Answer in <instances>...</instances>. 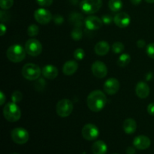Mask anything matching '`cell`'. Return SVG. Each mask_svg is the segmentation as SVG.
<instances>
[{
  "label": "cell",
  "instance_id": "ac0fdd59",
  "mask_svg": "<svg viewBox=\"0 0 154 154\" xmlns=\"http://www.w3.org/2000/svg\"><path fill=\"white\" fill-rule=\"evenodd\" d=\"M78 69V64L74 60H69L64 64L63 67V72L64 75L70 76L75 74Z\"/></svg>",
  "mask_w": 154,
  "mask_h": 154
},
{
  "label": "cell",
  "instance_id": "4fadbf2b",
  "mask_svg": "<svg viewBox=\"0 0 154 154\" xmlns=\"http://www.w3.org/2000/svg\"><path fill=\"white\" fill-rule=\"evenodd\" d=\"M84 25L88 29L92 30H98L101 29V27L103 25L102 20L96 16H89L85 18L84 21Z\"/></svg>",
  "mask_w": 154,
  "mask_h": 154
},
{
  "label": "cell",
  "instance_id": "d4e9b609",
  "mask_svg": "<svg viewBox=\"0 0 154 154\" xmlns=\"http://www.w3.org/2000/svg\"><path fill=\"white\" fill-rule=\"evenodd\" d=\"M71 36L75 41H79L83 37V32L81 27H75L71 32Z\"/></svg>",
  "mask_w": 154,
  "mask_h": 154
},
{
  "label": "cell",
  "instance_id": "44dd1931",
  "mask_svg": "<svg viewBox=\"0 0 154 154\" xmlns=\"http://www.w3.org/2000/svg\"><path fill=\"white\" fill-rule=\"evenodd\" d=\"M110 45L108 42L105 41H101L98 42L94 48L95 53L99 56H105L109 52Z\"/></svg>",
  "mask_w": 154,
  "mask_h": 154
},
{
  "label": "cell",
  "instance_id": "9c48e42d",
  "mask_svg": "<svg viewBox=\"0 0 154 154\" xmlns=\"http://www.w3.org/2000/svg\"><path fill=\"white\" fill-rule=\"evenodd\" d=\"M81 133L83 138L87 141H94L99 137V130L97 126L94 124L88 123L83 127Z\"/></svg>",
  "mask_w": 154,
  "mask_h": 154
},
{
  "label": "cell",
  "instance_id": "52a82bcc",
  "mask_svg": "<svg viewBox=\"0 0 154 154\" xmlns=\"http://www.w3.org/2000/svg\"><path fill=\"white\" fill-rule=\"evenodd\" d=\"M12 141L17 144H24L29 139V134L26 129L21 127L14 129L11 132Z\"/></svg>",
  "mask_w": 154,
  "mask_h": 154
},
{
  "label": "cell",
  "instance_id": "8d00e7d4",
  "mask_svg": "<svg viewBox=\"0 0 154 154\" xmlns=\"http://www.w3.org/2000/svg\"><path fill=\"white\" fill-rule=\"evenodd\" d=\"M135 147H129L126 149V154H135Z\"/></svg>",
  "mask_w": 154,
  "mask_h": 154
},
{
  "label": "cell",
  "instance_id": "9a60e30c",
  "mask_svg": "<svg viewBox=\"0 0 154 154\" xmlns=\"http://www.w3.org/2000/svg\"><path fill=\"white\" fill-rule=\"evenodd\" d=\"M151 144V141L146 135H138L133 140V146L138 150H146L149 148Z\"/></svg>",
  "mask_w": 154,
  "mask_h": 154
},
{
  "label": "cell",
  "instance_id": "8fae6325",
  "mask_svg": "<svg viewBox=\"0 0 154 154\" xmlns=\"http://www.w3.org/2000/svg\"><path fill=\"white\" fill-rule=\"evenodd\" d=\"M93 75L98 78H104L108 75V68L102 61H96L93 63L91 67Z\"/></svg>",
  "mask_w": 154,
  "mask_h": 154
},
{
  "label": "cell",
  "instance_id": "484cf974",
  "mask_svg": "<svg viewBox=\"0 0 154 154\" xmlns=\"http://www.w3.org/2000/svg\"><path fill=\"white\" fill-rule=\"evenodd\" d=\"M111 49H112V51L116 54H120L124 50V45H123V43L121 42H117L115 43H114L112 45V47H111Z\"/></svg>",
  "mask_w": 154,
  "mask_h": 154
},
{
  "label": "cell",
  "instance_id": "1f68e13d",
  "mask_svg": "<svg viewBox=\"0 0 154 154\" xmlns=\"http://www.w3.org/2000/svg\"><path fill=\"white\" fill-rule=\"evenodd\" d=\"M54 0H36L38 5L42 7H48L51 5Z\"/></svg>",
  "mask_w": 154,
  "mask_h": 154
},
{
  "label": "cell",
  "instance_id": "4dcf8cb0",
  "mask_svg": "<svg viewBox=\"0 0 154 154\" xmlns=\"http://www.w3.org/2000/svg\"><path fill=\"white\" fill-rule=\"evenodd\" d=\"M146 52L149 57L154 59V43H150L147 45L146 48Z\"/></svg>",
  "mask_w": 154,
  "mask_h": 154
},
{
  "label": "cell",
  "instance_id": "f546056e",
  "mask_svg": "<svg viewBox=\"0 0 154 154\" xmlns=\"http://www.w3.org/2000/svg\"><path fill=\"white\" fill-rule=\"evenodd\" d=\"M85 57V51L82 48H78L74 52V57L76 60H82Z\"/></svg>",
  "mask_w": 154,
  "mask_h": 154
},
{
  "label": "cell",
  "instance_id": "2e32d148",
  "mask_svg": "<svg viewBox=\"0 0 154 154\" xmlns=\"http://www.w3.org/2000/svg\"><path fill=\"white\" fill-rule=\"evenodd\" d=\"M150 87L144 81H140L137 84L135 87V93L140 99H146L150 95Z\"/></svg>",
  "mask_w": 154,
  "mask_h": 154
},
{
  "label": "cell",
  "instance_id": "836d02e7",
  "mask_svg": "<svg viewBox=\"0 0 154 154\" xmlns=\"http://www.w3.org/2000/svg\"><path fill=\"white\" fill-rule=\"evenodd\" d=\"M102 22H103L104 24H106V25H109V24L111 23L112 22V17H111V15H104L102 17Z\"/></svg>",
  "mask_w": 154,
  "mask_h": 154
},
{
  "label": "cell",
  "instance_id": "7bdbcfd3",
  "mask_svg": "<svg viewBox=\"0 0 154 154\" xmlns=\"http://www.w3.org/2000/svg\"><path fill=\"white\" fill-rule=\"evenodd\" d=\"M113 154H118V153H113Z\"/></svg>",
  "mask_w": 154,
  "mask_h": 154
},
{
  "label": "cell",
  "instance_id": "4316f807",
  "mask_svg": "<svg viewBox=\"0 0 154 154\" xmlns=\"http://www.w3.org/2000/svg\"><path fill=\"white\" fill-rule=\"evenodd\" d=\"M39 32V28L37 25L35 24H32L29 26L28 27V29H27V33L29 36L31 37H34V36H36L38 34Z\"/></svg>",
  "mask_w": 154,
  "mask_h": 154
},
{
  "label": "cell",
  "instance_id": "e575fe53",
  "mask_svg": "<svg viewBox=\"0 0 154 154\" xmlns=\"http://www.w3.org/2000/svg\"><path fill=\"white\" fill-rule=\"evenodd\" d=\"M147 112L150 115L154 116V102L149 104L147 106Z\"/></svg>",
  "mask_w": 154,
  "mask_h": 154
},
{
  "label": "cell",
  "instance_id": "e0dca14e",
  "mask_svg": "<svg viewBox=\"0 0 154 154\" xmlns=\"http://www.w3.org/2000/svg\"><path fill=\"white\" fill-rule=\"evenodd\" d=\"M42 75L45 78L49 80L55 79L58 76L59 71L57 67L52 65H47L44 66L42 70Z\"/></svg>",
  "mask_w": 154,
  "mask_h": 154
},
{
  "label": "cell",
  "instance_id": "5bb4252c",
  "mask_svg": "<svg viewBox=\"0 0 154 154\" xmlns=\"http://www.w3.org/2000/svg\"><path fill=\"white\" fill-rule=\"evenodd\" d=\"M114 22L120 28H126L131 22L130 16L126 12H120L114 16Z\"/></svg>",
  "mask_w": 154,
  "mask_h": 154
},
{
  "label": "cell",
  "instance_id": "ab89813d",
  "mask_svg": "<svg viewBox=\"0 0 154 154\" xmlns=\"http://www.w3.org/2000/svg\"><path fill=\"white\" fill-rule=\"evenodd\" d=\"M132 4H133L134 5H138L141 4V1L142 0H130Z\"/></svg>",
  "mask_w": 154,
  "mask_h": 154
},
{
  "label": "cell",
  "instance_id": "74e56055",
  "mask_svg": "<svg viewBox=\"0 0 154 154\" xmlns=\"http://www.w3.org/2000/svg\"><path fill=\"white\" fill-rule=\"evenodd\" d=\"M0 30H1V36H3L6 32V30H7V28H6L5 26L3 23L0 24Z\"/></svg>",
  "mask_w": 154,
  "mask_h": 154
},
{
  "label": "cell",
  "instance_id": "8992f818",
  "mask_svg": "<svg viewBox=\"0 0 154 154\" xmlns=\"http://www.w3.org/2000/svg\"><path fill=\"white\" fill-rule=\"evenodd\" d=\"M56 111L60 117H69L73 111V103L68 99H62L57 104Z\"/></svg>",
  "mask_w": 154,
  "mask_h": 154
},
{
  "label": "cell",
  "instance_id": "6da1fadb",
  "mask_svg": "<svg viewBox=\"0 0 154 154\" xmlns=\"http://www.w3.org/2000/svg\"><path fill=\"white\" fill-rule=\"evenodd\" d=\"M87 104L89 109L93 112L102 111L107 104V97L101 90H94L87 96Z\"/></svg>",
  "mask_w": 154,
  "mask_h": 154
},
{
  "label": "cell",
  "instance_id": "60d3db41",
  "mask_svg": "<svg viewBox=\"0 0 154 154\" xmlns=\"http://www.w3.org/2000/svg\"><path fill=\"white\" fill-rule=\"evenodd\" d=\"M148 3H154V0H145Z\"/></svg>",
  "mask_w": 154,
  "mask_h": 154
},
{
  "label": "cell",
  "instance_id": "7402d4cb",
  "mask_svg": "<svg viewBox=\"0 0 154 154\" xmlns=\"http://www.w3.org/2000/svg\"><path fill=\"white\" fill-rule=\"evenodd\" d=\"M84 21L85 19L83 17V15L79 13H72L69 16V22L75 27H81L84 23Z\"/></svg>",
  "mask_w": 154,
  "mask_h": 154
},
{
  "label": "cell",
  "instance_id": "f35d334b",
  "mask_svg": "<svg viewBox=\"0 0 154 154\" xmlns=\"http://www.w3.org/2000/svg\"><path fill=\"white\" fill-rule=\"evenodd\" d=\"M137 46H138V48H143L145 47V42H144V40H138V42H137Z\"/></svg>",
  "mask_w": 154,
  "mask_h": 154
},
{
  "label": "cell",
  "instance_id": "cb8c5ba5",
  "mask_svg": "<svg viewBox=\"0 0 154 154\" xmlns=\"http://www.w3.org/2000/svg\"><path fill=\"white\" fill-rule=\"evenodd\" d=\"M131 61V57L128 54H123L119 57L117 64L120 67H126Z\"/></svg>",
  "mask_w": 154,
  "mask_h": 154
},
{
  "label": "cell",
  "instance_id": "d6a6232c",
  "mask_svg": "<svg viewBox=\"0 0 154 154\" xmlns=\"http://www.w3.org/2000/svg\"><path fill=\"white\" fill-rule=\"evenodd\" d=\"M53 19H54V23H55L57 25H62V24L63 23V22H64V18H63V17L61 16V15H55V16L53 17Z\"/></svg>",
  "mask_w": 154,
  "mask_h": 154
},
{
  "label": "cell",
  "instance_id": "f1b7e54d",
  "mask_svg": "<svg viewBox=\"0 0 154 154\" xmlns=\"http://www.w3.org/2000/svg\"><path fill=\"white\" fill-rule=\"evenodd\" d=\"M23 99V94L21 92L16 90L11 95V101L14 103H19Z\"/></svg>",
  "mask_w": 154,
  "mask_h": 154
},
{
  "label": "cell",
  "instance_id": "3957f363",
  "mask_svg": "<svg viewBox=\"0 0 154 154\" xmlns=\"http://www.w3.org/2000/svg\"><path fill=\"white\" fill-rule=\"evenodd\" d=\"M3 115L9 122H17L20 119L21 111L14 102H8L3 108Z\"/></svg>",
  "mask_w": 154,
  "mask_h": 154
},
{
  "label": "cell",
  "instance_id": "d6986e66",
  "mask_svg": "<svg viewBox=\"0 0 154 154\" xmlns=\"http://www.w3.org/2000/svg\"><path fill=\"white\" fill-rule=\"evenodd\" d=\"M123 128L125 133L128 134V135H132V134L135 133L137 129L136 121L132 118L126 119L123 122Z\"/></svg>",
  "mask_w": 154,
  "mask_h": 154
},
{
  "label": "cell",
  "instance_id": "5b68a950",
  "mask_svg": "<svg viewBox=\"0 0 154 154\" xmlns=\"http://www.w3.org/2000/svg\"><path fill=\"white\" fill-rule=\"evenodd\" d=\"M102 5V0H82L80 3L81 11L87 14H93L99 11Z\"/></svg>",
  "mask_w": 154,
  "mask_h": 154
},
{
  "label": "cell",
  "instance_id": "b9f144b4",
  "mask_svg": "<svg viewBox=\"0 0 154 154\" xmlns=\"http://www.w3.org/2000/svg\"><path fill=\"white\" fill-rule=\"evenodd\" d=\"M11 154H19V153H11Z\"/></svg>",
  "mask_w": 154,
  "mask_h": 154
},
{
  "label": "cell",
  "instance_id": "7c38bea8",
  "mask_svg": "<svg viewBox=\"0 0 154 154\" xmlns=\"http://www.w3.org/2000/svg\"><path fill=\"white\" fill-rule=\"evenodd\" d=\"M120 87V82L114 78H108L104 84V91L108 95H114L119 91Z\"/></svg>",
  "mask_w": 154,
  "mask_h": 154
},
{
  "label": "cell",
  "instance_id": "ba28073f",
  "mask_svg": "<svg viewBox=\"0 0 154 154\" xmlns=\"http://www.w3.org/2000/svg\"><path fill=\"white\" fill-rule=\"evenodd\" d=\"M25 50L29 55L37 57L42 52V45L37 39H29L26 42Z\"/></svg>",
  "mask_w": 154,
  "mask_h": 154
},
{
  "label": "cell",
  "instance_id": "277c9868",
  "mask_svg": "<svg viewBox=\"0 0 154 154\" xmlns=\"http://www.w3.org/2000/svg\"><path fill=\"white\" fill-rule=\"evenodd\" d=\"M42 69L34 63H27L22 69V75L29 81H35L41 76Z\"/></svg>",
  "mask_w": 154,
  "mask_h": 154
},
{
  "label": "cell",
  "instance_id": "30bf717a",
  "mask_svg": "<svg viewBox=\"0 0 154 154\" xmlns=\"http://www.w3.org/2000/svg\"><path fill=\"white\" fill-rule=\"evenodd\" d=\"M35 20L38 23L42 25H46L49 23L53 19V16L51 12L45 8H38L34 13Z\"/></svg>",
  "mask_w": 154,
  "mask_h": 154
},
{
  "label": "cell",
  "instance_id": "7a4b0ae2",
  "mask_svg": "<svg viewBox=\"0 0 154 154\" xmlns=\"http://www.w3.org/2000/svg\"><path fill=\"white\" fill-rule=\"evenodd\" d=\"M25 48H23L20 45H14L9 47L6 52V56L8 59L12 63H20L26 57Z\"/></svg>",
  "mask_w": 154,
  "mask_h": 154
},
{
  "label": "cell",
  "instance_id": "603a6c76",
  "mask_svg": "<svg viewBox=\"0 0 154 154\" xmlns=\"http://www.w3.org/2000/svg\"><path fill=\"white\" fill-rule=\"evenodd\" d=\"M108 7L112 11L117 12L120 11L123 8V2L121 0H109Z\"/></svg>",
  "mask_w": 154,
  "mask_h": 154
},
{
  "label": "cell",
  "instance_id": "ffe728a7",
  "mask_svg": "<svg viewBox=\"0 0 154 154\" xmlns=\"http://www.w3.org/2000/svg\"><path fill=\"white\" fill-rule=\"evenodd\" d=\"M92 152L93 154H106L108 152V146L103 141H96L92 146Z\"/></svg>",
  "mask_w": 154,
  "mask_h": 154
},
{
  "label": "cell",
  "instance_id": "d590c367",
  "mask_svg": "<svg viewBox=\"0 0 154 154\" xmlns=\"http://www.w3.org/2000/svg\"><path fill=\"white\" fill-rule=\"evenodd\" d=\"M6 101V97L3 92H0V105H3Z\"/></svg>",
  "mask_w": 154,
  "mask_h": 154
},
{
  "label": "cell",
  "instance_id": "83f0119b",
  "mask_svg": "<svg viewBox=\"0 0 154 154\" xmlns=\"http://www.w3.org/2000/svg\"><path fill=\"white\" fill-rule=\"evenodd\" d=\"M13 5L14 0H0V7L2 10H8Z\"/></svg>",
  "mask_w": 154,
  "mask_h": 154
}]
</instances>
